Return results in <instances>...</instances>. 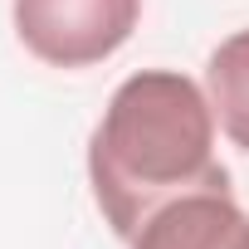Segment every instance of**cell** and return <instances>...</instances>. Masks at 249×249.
<instances>
[{"label": "cell", "instance_id": "cell-1", "mask_svg": "<svg viewBox=\"0 0 249 249\" xmlns=\"http://www.w3.org/2000/svg\"><path fill=\"white\" fill-rule=\"evenodd\" d=\"M88 186L122 244L157 205L200 186H230L215 157V107L205 88L176 69L122 78L88 137Z\"/></svg>", "mask_w": 249, "mask_h": 249}, {"label": "cell", "instance_id": "cell-2", "mask_svg": "<svg viewBox=\"0 0 249 249\" xmlns=\"http://www.w3.org/2000/svg\"><path fill=\"white\" fill-rule=\"evenodd\" d=\"M20 44L49 69H93L132 39L142 0H15Z\"/></svg>", "mask_w": 249, "mask_h": 249}, {"label": "cell", "instance_id": "cell-3", "mask_svg": "<svg viewBox=\"0 0 249 249\" xmlns=\"http://www.w3.org/2000/svg\"><path fill=\"white\" fill-rule=\"evenodd\" d=\"M127 244L132 249H249V215L239 210L230 186H200L157 205Z\"/></svg>", "mask_w": 249, "mask_h": 249}, {"label": "cell", "instance_id": "cell-4", "mask_svg": "<svg viewBox=\"0 0 249 249\" xmlns=\"http://www.w3.org/2000/svg\"><path fill=\"white\" fill-rule=\"evenodd\" d=\"M205 98L215 107V122L225 137L249 152V30H234L220 39L205 59Z\"/></svg>", "mask_w": 249, "mask_h": 249}]
</instances>
